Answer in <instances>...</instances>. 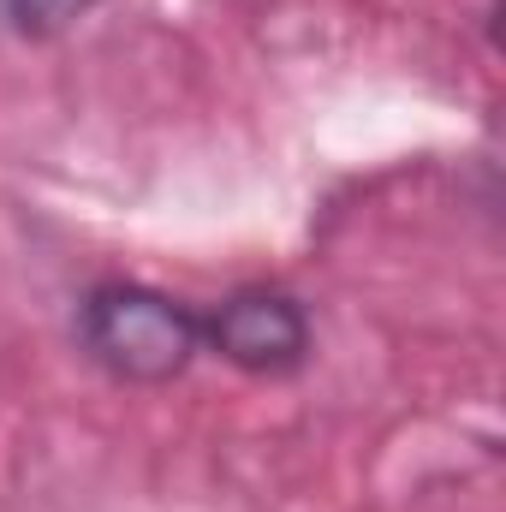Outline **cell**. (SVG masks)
Masks as SVG:
<instances>
[{"label":"cell","mask_w":506,"mask_h":512,"mask_svg":"<svg viewBox=\"0 0 506 512\" xmlns=\"http://www.w3.org/2000/svg\"><path fill=\"white\" fill-rule=\"evenodd\" d=\"M203 352L245 376H292L310 358V316L280 286H239L215 298L203 316Z\"/></svg>","instance_id":"obj_2"},{"label":"cell","mask_w":506,"mask_h":512,"mask_svg":"<svg viewBox=\"0 0 506 512\" xmlns=\"http://www.w3.org/2000/svg\"><path fill=\"white\" fill-rule=\"evenodd\" d=\"M96 6H102V0H0V18H6L12 36H24V42H48V36L72 30L78 18H90Z\"/></svg>","instance_id":"obj_3"},{"label":"cell","mask_w":506,"mask_h":512,"mask_svg":"<svg viewBox=\"0 0 506 512\" xmlns=\"http://www.w3.org/2000/svg\"><path fill=\"white\" fill-rule=\"evenodd\" d=\"M78 346L96 370L131 387L179 382L203 352V322L143 280H102L78 304Z\"/></svg>","instance_id":"obj_1"}]
</instances>
